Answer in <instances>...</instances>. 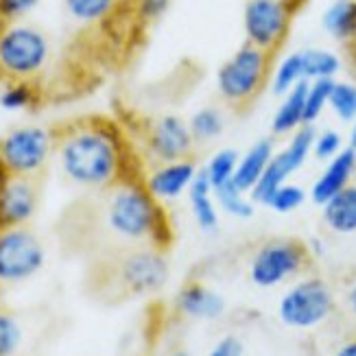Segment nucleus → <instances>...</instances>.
I'll return each mask as SVG.
<instances>
[{
	"instance_id": "nucleus-32",
	"label": "nucleus",
	"mask_w": 356,
	"mask_h": 356,
	"mask_svg": "<svg viewBox=\"0 0 356 356\" xmlns=\"http://www.w3.org/2000/svg\"><path fill=\"white\" fill-rule=\"evenodd\" d=\"M346 149L343 145V136L337 129H321L315 131V140H313V158L319 162H328L334 156H339Z\"/></svg>"
},
{
	"instance_id": "nucleus-4",
	"label": "nucleus",
	"mask_w": 356,
	"mask_h": 356,
	"mask_svg": "<svg viewBox=\"0 0 356 356\" xmlns=\"http://www.w3.org/2000/svg\"><path fill=\"white\" fill-rule=\"evenodd\" d=\"M51 61V40L26 22L0 24V76L7 81H33Z\"/></svg>"
},
{
	"instance_id": "nucleus-35",
	"label": "nucleus",
	"mask_w": 356,
	"mask_h": 356,
	"mask_svg": "<svg viewBox=\"0 0 356 356\" xmlns=\"http://www.w3.org/2000/svg\"><path fill=\"white\" fill-rule=\"evenodd\" d=\"M171 3L173 0H136V13L145 24H153L168 11Z\"/></svg>"
},
{
	"instance_id": "nucleus-2",
	"label": "nucleus",
	"mask_w": 356,
	"mask_h": 356,
	"mask_svg": "<svg viewBox=\"0 0 356 356\" xmlns=\"http://www.w3.org/2000/svg\"><path fill=\"white\" fill-rule=\"evenodd\" d=\"M103 223L116 238L127 243H149L160 250L171 243V223L162 204L136 175L105 191Z\"/></svg>"
},
{
	"instance_id": "nucleus-39",
	"label": "nucleus",
	"mask_w": 356,
	"mask_h": 356,
	"mask_svg": "<svg viewBox=\"0 0 356 356\" xmlns=\"http://www.w3.org/2000/svg\"><path fill=\"white\" fill-rule=\"evenodd\" d=\"M348 147L356 149V118L350 122V136H348Z\"/></svg>"
},
{
	"instance_id": "nucleus-5",
	"label": "nucleus",
	"mask_w": 356,
	"mask_h": 356,
	"mask_svg": "<svg viewBox=\"0 0 356 356\" xmlns=\"http://www.w3.org/2000/svg\"><path fill=\"white\" fill-rule=\"evenodd\" d=\"M57 131L40 125L9 129L0 138V168L11 175L38 177L55 158Z\"/></svg>"
},
{
	"instance_id": "nucleus-40",
	"label": "nucleus",
	"mask_w": 356,
	"mask_h": 356,
	"mask_svg": "<svg viewBox=\"0 0 356 356\" xmlns=\"http://www.w3.org/2000/svg\"><path fill=\"white\" fill-rule=\"evenodd\" d=\"M168 356H193V354L186 352V350H179V352H173V354H168Z\"/></svg>"
},
{
	"instance_id": "nucleus-23",
	"label": "nucleus",
	"mask_w": 356,
	"mask_h": 356,
	"mask_svg": "<svg viewBox=\"0 0 356 356\" xmlns=\"http://www.w3.org/2000/svg\"><path fill=\"white\" fill-rule=\"evenodd\" d=\"M188 127L197 145L212 143L216 138H221V134L225 131V114L219 107H212V105L199 107L188 118Z\"/></svg>"
},
{
	"instance_id": "nucleus-30",
	"label": "nucleus",
	"mask_w": 356,
	"mask_h": 356,
	"mask_svg": "<svg viewBox=\"0 0 356 356\" xmlns=\"http://www.w3.org/2000/svg\"><path fill=\"white\" fill-rule=\"evenodd\" d=\"M328 110L341 122H348L350 125V122L356 118V83L334 79Z\"/></svg>"
},
{
	"instance_id": "nucleus-37",
	"label": "nucleus",
	"mask_w": 356,
	"mask_h": 356,
	"mask_svg": "<svg viewBox=\"0 0 356 356\" xmlns=\"http://www.w3.org/2000/svg\"><path fill=\"white\" fill-rule=\"evenodd\" d=\"M334 356H356V339H352V341L343 343L341 348L334 352Z\"/></svg>"
},
{
	"instance_id": "nucleus-11",
	"label": "nucleus",
	"mask_w": 356,
	"mask_h": 356,
	"mask_svg": "<svg viewBox=\"0 0 356 356\" xmlns=\"http://www.w3.org/2000/svg\"><path fill=\"white\" fill-rule=\"evenodd\" d=\"M116 280L129 296H151L168 280V262L160 247H136L120 256L116 265Z\"/></svg>"
},
{
	"instance_id": "nucleus-13",
	"label": "nucleus",
	"mask_w": 356,
	"mask_h": 356,
	"mask_svg": "<svg viewBox=\"0 0 356 356\" xmlns=\"http://www.w3.org/2000/svg\"><path fill=\"white\" fill-rule=\"evenodd\" d=\"M38 210V186L33 177L11 175L0 168V227L26 225Z\"/></svg>"
},
{
	"instance_id": "nucleus-18",
	"label": "nucleus",
	"mask_w": 356,
	"mask_h": 356,
	"mask_svg": "<svg viewBox=\"0 0 356 356\" xmlns=\"http://www.w3.org/2000/svg\"><path fill=\"white\" fill-rule=\"evenodd\" d=\"M273 153H275V147H273V140H269V138H260V140H256L238 158L236 173H234V184L241 191L252 195L254 186L260 181L262 173L267 171Z\"/></svg>"
},
{
	"instance_id": "nucleus-21",
	"label": "nucleus",
	"mask_w": 356,
	"mask_h": 356,
	"mask_svg": "<svg viewBox=\"0 0 356 356\" xmlns=\"http://www.w3.org/2000/svg\"><path fill=\"white\" fill-rule=\"evenodd\" d=\"M321 24L330 38L356 44V0H334L323 11Z\"/></svg>"
},
{
	"instance_id": "nucleus-6",
	"label": "nucleus",
	"mask_w": 356,
	"mask_h": 356,
	"mask_svg": "<svg viewBox=\"0 0 356 356\" xmlns=\"http://www.w3.org/2000/svg\"><path fill=\"white\" fill-rule=\"evenodd\" d=\"M334 311L332 289L319 277H306L293 284L277 304V315L289 328L308 330L326 321Z\"/></svg>"
},
{
	"instance_id": "nucleus-9",
	"label": "nucleus",
	"mask_w": 356,
	"mask_h": 356,
	"mask_svg": "<svg viewBox=\"0 0 356 356\" xmlns=\"http://www.w3.org/2000/svg\"><path fill=\"white\" fill-rule=\"evenodd\" d=\"M308 262V250L298 241H271L254 254L250 277L260 289H273L300 275Z\"/></svg>"
},
{
	"instance_id": "nucleus-36",
	"label": "nucleus",
	"mask_w": 356,
	"mask_h": 356,
	"mask_svg": "<svg viewBox=\"0 0 356 356\" xmlns=\"http://www.w3.org/2000/svg\"><path fill=\"white\" fill-rule=\"evenodd\" d=\"M208 356H245V343L236 334H225L221 339H216Z\"/></svg>"
},
{
	"instance_id": "nucleus-25",
	"label": "nucleus",
	"mask_w": 356,
	"mask_h": 356,
	"mask_svg": "<svg viewBox=\"0 0 356 356\" xmlns=\"http://www.w3.org/2000/svg\"><path fill=\"white\" fill-rule=\"evenodd\" d=\"M118 0H64V9L74 22L99 24L110 18Z\"/></svg>"
},
{
	"instance_id": "nucleus-8",
	"label": "nucleus",
	"mask_w": 356,
	"mask_h": 356,
	"mask_svg": "<svg viewBox=\"0 0 356 356\" xmlns=\"http://www.w3.org/2000/svg\"><path fill=\"white\" fill-rule=\"evenodd\" d=\"M293 18L291 0H247L243 29L247 44L273 55L284 44Z\"/></svg>"
},
{
	"instance_id": "nucleus-28",
	"label": "nucleus",
	"mask_w": 356,
	"mask_h": 356,
	"mask_svg": "<svg viewBox=\"0 0 356 356\" xmlns=\"http://www.w3.org/2000/svg\"><path fill=\"white\" fill-rule=\"evenodd\" d=\"M38 103V90L33 81H7L0 90V110L24 112Z\"/></svg>"
},
{
	"instance_id": "nucleus-17",
	"label": "nucleus",
	"mask_w": 356,
	"mask_h": 356,
	"mask_svg": "<svg viewBox=\"0 0 356 356\" xmlns=\"http://www.w3.org/2000/svg\"><path fill=\"white\" fill-rule=\"evenodd\" d=\"M188 204H191V214L197 223V227L206 234H212L219 227V204H216L214 188L204 173V168H199L197 177L193 179L188 188Z\"/></svg>"
},
{
	"instance_id": "nucleus-12",
	"label": "nucleus",
	"mask_w": 356,
	"mask_h": 356,
	"mask_svg": "<svg viewBox=\"0 0 356 356\" xmlns=\"http://www.w3.org/2000/svg\"><path fill=\"white\" fill-rule=\"evenodd\" d=\"M195 145L188 120L177 114L153 118L143 129V151L153 164L191 158Z\"/></svg>"
},
{
	"instance_id": "nucleus-14",
	"label": "nucleus",
	"mask_w": 356,
	"mask_h": 356,
	"mask_svg": "<svg viewBox=\"0 0 356 356\" xmlns=\"http://www.w3.org/2000/svg\"><path fill=\"white\" fill-rule=\"evenodd\" d=\"M197 173H199V168L195 160L184 158V160L153 164V168L143 177V181L147 186V191L156 197L160 204H166V201L179 199L181 195L188 193Z\"/></svg>"
},
{
	"instance_id": "nucleus-26",
	"label": "nucleus",
	"mask_w": 356,
	"mask_h": 356,
	"mask_svg": "<svg viewBox=\"0 0 356 356\" xmlns=\"http://www.w3.org/2000/svg\"><path fill=\"white\" fill-rule=\"evenodd\" d=\"M214 197H216V204H219V208L225 214L234 216V219L247 221V219H252V216H254V204H256V201L252 199L250 193L241 191L234 181L223 186V188H216Z\"/></svg>"
},
{
	"instance_id": "nucleus-3",
	"label": "nucleus",
	"mask_w": 356,
	"mask_h": 356,
	"mask_svg": "<svg viewBox=\"0 0 356 356\" xmlns=\"http://www.w3.org/2000/svg\"><path fill=\"white\" fill-rule=\"evenodd\" d=\"M269 79L271 55L245 42L216 70V90L229 107L243 110L258 99Z\"/></svg>"
},
{
	"instance_id": "nucleus-19",
	"label": "nucleus",
	"mask_w": 356,
	"mask_h": 356,
	"mask_svg": "<svg viewBox=\"0 0 356 356\" xmlns=\"http://www.w3.org/2000/svg\"><path fill=\"white\" fill-rule=\"evenodd\" d=\"M306 88L308 81L296 86L291 92L282 97L280 105L271 118V131L275 136H291L304 127V103H306Z\"/></svg>"
},
{
	"instance_id": "nucleus-24",
	"label": "nucleus",
	"mask_w": 356,
	"mask_h": 356,
	"mask_svg": "<svg viewBox=\"0 0 356 356\" xmlns=\"http://www.w3.org/2000/svg\"><path fill=\"white\" fill-rule=\"evenodd\" d=\"M306 76H304V64H302V53H291L286 57L280 59V64L273 68L271 74V90L273 95L277 97H284L286 92H291L296 86L304 83Z\"/></svg>"
},
{
	"instance_id": "nucleus-31",
	"label": "nucleus",
	"mask_w": 356,
	"mask_h": 356,
	"mask_svg": "<svg viewBox=\"0 0 356 356\" xmlns=\"http://www.w3.org/2000/svg\"><path fill=\"white\" fill-rule=\"evenodd\" d=\"M304 201H306V191L302 188V186L286 181L280 186V188L273 191V195L267 199L265 206L275 210V212H280V214H289L293 210L302 208Z\"/></svg>"
},
{
	"instance_id": "nucleus-10",
	"label": "nucleus",
	"mask_w": 356,
	"mask_h": 356,
	"mask_svg": "<svg viewBox=\"0 0 356 356\" xmlns=\"http://www.w3.org/2000/svg\"><path fill=\"white\" fill-rule=\"evenodd\" d=\"M313 140H315L313 125H304L289 136V143L280 151L273 153L267 171L262 173L260 181L254 186L252 199L256 204L265 206L267 199L273 195V191L280 188L282 184H286L308 162V158L313 156Z\"/></svg>"
},
{
	"instance_id": "nucleus-27",
	"label": "nucleus",
	"mask_w": 356,
	"mask_h": 356,
	"mask_svg": "<svg viewBox=\"0 0 356 356\" xmlns=\"http://www.w3.org/2000/svg\"><path fill=\"white\" fill-rule=\"evenodd\" d=\"M238 151L234 149H221L216 151L214 156L206 162L204 173L208 175L212 188H223V186L234 181V173H236V164H238Z\"/></svg>"
},
{
	"instance_id": "nucleus-1",
	"label": "nucleus",
	"mask_w": 356,
	"mask_h": 356,
	"mask_svg": "<svg viewBox=\"0 0 356 356\" xmlns=\"http://www.w3.org/2000/svg\"><path fill=\"white\" fill-rule=\"evenodd\" d=\"M55 160L61 175L86 191H107L136 175L125 136L105 118H86L57 129Z\"/></svg>"
},
{
	"instance_id": "nucleus-38",
	"label": "nucleus",
	"mask_w": 356,
	"mask_h": 356,
	"mask_svg": "<svg viewBox=\"0 0 356 356\" xmlns=\"http://www.w3.org/2000/svg\"><path fill=\"white\" fill-rule=\"evenodd\" d=\"M348 306H350V311L356 315V282L350 286V291H348Z\"/></svg>"
},
{
	"instance_id": "nucleus-29",
	"label": "nucleus",
	"mask_w": 356,
	"mask_h": 356,
	"mask_svg": "<svg viewBox=\"0 0 356 356\" xmlns=\"http://www.w3.org/2000/svg\"><path fill=\"white\" fill-rule=\"evenodd\" d=\"M332 83H334V79L308 81L306 103H304V125H315V122L321 118V114L328 110Z\"/></svg>"
},
{
	"instance_id": "nucleus-33",
	"label": "nucleus",
	"mask_w": 356,
	"mask_h": 356,
	"mask_svg": "<svg viewBox=\"0 0 356 356\" xmlns=\"http://www.w3.org/2000/svg\"><path fill=\"white\" fill-rule=\"evenodd\" d=\"M22 330L20 323L9 313H0V356H13L20 348Z\"/></svg>"
},
{
	"instance_id": "nucleus-22",
	"label": "nucleus",
	"mask_w": 356,
	"mask_h": 356,
	"mask_svg": "<svg viewBox=\"0 0 356 356\" xmlns=\"http://www.w3.org/2000/svg\"><path fill=\"white\" fill-rule=\"evenodd\" d=\"M302 64H304V76L306 81L317 79H337L341 70V57L328 49H304Z\"/></svg>"
},
{
	"instance_id": "nucleus-16",
	"label": "nucleus",
	"mask_w": 356,
	"mask_h": 356,
	"mask_svg": "<svg viewBox=\"0 0 356 356\" xmlns=\"http://www.w3.org/2000/svg\"><path fill=\"white\" fill-rule=\"evenodd\" d=\"M175 308L179 315L188 319L214 321L225 313V300L214 289L201 282H191L181 286V291L177 293Z\"/></svg>"
},
{
	"instance_id": "nucleus-20",
	"label": "nucleus",
	"mask_w": 356,
	"mask_h": 356,
	"mask_svg": "<svg viewBox=\"0 0 356 356\" xmlns=\"http://www.w3.org/2000/svg\"><path fill=\"white\" fill-rule=\"evenodd\" d=\"M323 221L337 234H354L356 232V184H350L328 204H323Z\"/></svg>"
},
{
	"instance_id": "nucleus-15",
	"label": "nucleus",
	"mask_w": 356,
	"mask_h": 356,
	"mask_svg": "<svg viewBox=\"0 0 356 356\" xmlns=\"http://www.w3.org/2000/svg\"><path fill=\"white\" fill-rule=\"evenodd\" d=\"M354 175H356V149L346 147L339 156L323 162L321 173L311 186V199L317 206L328 204L334 195L348 188Z\"/></svg>"
},
{
	"instance_id": "nucleus-34",
	"label": "nucleus",
	"mask_w": 356,
	"mask_h": 356,
	"mask_svg": "<svg viewBox=\"0 0 356 356\" xmlns=\"http://www.w3.org/2000/svg\"><path fill=\"white\" fill-rule=\"evenodd\" d=\"M40 5V0H0V24L20 22Z\"/></svg>"
},
{
	"instance_id": "nucleus-7",
	"label": "nucleus",
	"mask_w": 356,
	"mask_h": 356,
	"mask_svg": "<svg viewBox=\"0 0 356 356\" xmlns=\"http://www.w3.org/2000/svg\"><path fill=\"white\" fill-rule=\"evenodd\" d=\"M44 262V245L26 225L0 227V286L31 280L42 271Z\"/></svg>"
}]
</instances>
